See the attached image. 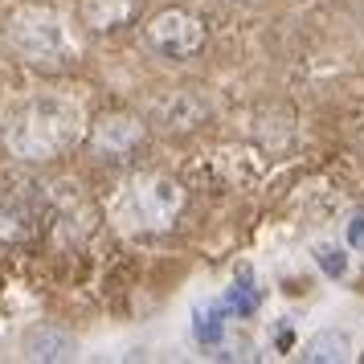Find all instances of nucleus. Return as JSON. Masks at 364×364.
Segmentation results:
<instances>
[{
	"mask_svg": "<svg viewBox=\"0 0 364 364\" xmlns=\"http://www.w3.org/2000/svg\"><path fill=\"white\" fill-rule=\"evenodd\" d=\"M78 135H82V111L62 95H33L4 123V144L21 160H50L66 151Z\"/></svg>",
	"mask_w": 364,
	"mask_h": 364,
	"instance_id": "1",
	"label": "nucleus"
},
{
	"mask_svg": "<svg viewBox=\"0 0 364 364\" xmlns=\"http://www.w3.org/2000/svg\"><path fill=\"white\" fill-rule=\"evenodd\" d=\"M184 193L168 176H135L115 197V221L123 230H168L181 213Z\"/></svg>",
	"mask_w": 364,
	"mask_h": 364,
	"instance_id": "2",
	"label": "nucleus"
},
{
	"mask_svg": "<svg viewBox=\"0 0 364 364\" xmlns=\"http://www.w3.org/2000/svg\"><path fill=\"white\" fill-rule=\"evenodd\" d=\"M9 37L25 58H37V62H62L74 53V37H70L66 21L50 9H21L9 25Z\"/></svg>",
	"mask_w": 364,
	"mask_h": 364,
	"instance_id": "3",
	"label": "nucleus"
},
{
	"mask_svg": "<svg viewBox=\"0 0 364 364\" xmlns=\"http://www.w3.org/2000/svg\"><path fill=\"white\" fill-rule=\"evenodd\" d=\"M148 46L164 58H188L205 46V29L197 17H188L181 9H168L148 25Z\"/></svg>",
	"mask_w": 364,
	"mask_h": 364,
	"instance_id": "4",
	"label": "nucleus"
},
{
	"mask_svg": "<svg viewBox=\"0 0 364 364\" xmlns=\"http://www.w3.org/2000/svg\"><path fill=\"white\" fill-rule=\"evenodd\" d=\"M139 132H144V127H139L132 115H107L99 127H95V144H99L102 151L119 156V151H127L135 139H139Z\"/></svg>",
	"mask_w": 364,
	"mask_h": 364,
	"instance_id": "5",
	"label": "nucleus"
},
{
	"mask_svg": "<svg viewBox=\"0 0 364 364\" xmlns=\"http://www.w3.org/2000/svg\"><path fill=\"white\" fill-rule=\"evenodd\" d=\"M25 356H33V360H66V356H74V340L58 328H37L25 336Z\"/></svg>",
	"mask_w": 364,
	"mask_h": 364,
	"instance_id": "6",
	"label": "nucleus"
},
{
	"mask_svg": "<svg viewBox=\"0 0 364 364\" xmlns=\"http://www.w3.org/2000/svg\"><path fill=\"white\" fill-rule=\"evenodd\" d=\"M225 303H197V311H193V336H197L200 344H221V336H225Z\"/></svg>",
	"mask_w": 364,
	"mask_h": 364,
	"instance_id": "7",
	"label": "nucleus"
},
{
	"mask_svg": "<svg viewBox=\"0 0 364 364\" xmlns=\"http://www.w3.org/2000/svg\"><path fill=\"white\" fill-rule=\"evenodd\" d=\"M303 356L307 360H348L352 356V340H348L344 331H319Z\"/></svg>",
	"mask_w": 364,
	"mask_h": 364,
	"instance_id": "8",
	"label": "nucleus"
},
{
	"mask_svg": "<svg viewBox=\"0 0 364 364\" xmlns=\"http://www.w3.org/2000/svg\"><path fill=\"white\" fill-rule=\"evenodd\" d=\"M82 13L95 29H111V25H119V21L132 13V0H86Z\"/></svg>",
	"mask_w": 364,
	"mask_h": 364,
	"instance_id": "9",
	"label": "nucleus"
},
{
	"mask_svg": "<svg viewBox=\"0 0 364 364\" xmlns=\"http://www.w3.org/2000/svg\"><path fill=\"white\" fill-rule=\"evenodd\" d=\"M221 303H225L230 311H237V315H250L254 307H258V287H250V279L242 274V279L225 291V299H221Z\"/></svg>",
	"mask_w": 364,
	"mask_h": 364,
	"instance_id": "10",
	"label": "nucleus"
},
{
	"mask_svg": "<svg viewBox=\"0 0 364 364\" xmlns=\"http://www.w3.org/2000/svg\"><path fill=\"white\" fill-rule=\"evenodd\" d=\"M315 262H319V270H323L328 279H340L348 270V254L340 246H315Z\"/></svg>",
	"mask_w": 364,
	"mask_h": 364,
	"instance_id": "11",
	"label": "nucleus"
},
{
	"mask_svg": "<svg viewBox=\"0 0 364 364\" xmlns=\"http://www.w3.org/2000/svg\"><path fill=\"white\" fill-rule=\"evenodd\" d=\"M348 246H364V213L348 221Z\"/></svg>",
	"mask_w": 364,
	"mask_h": 364,
	"instance_id": "12",
	"label": "nucleus"
}]
</instances>
